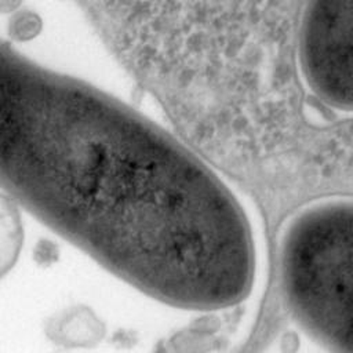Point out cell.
Listing matches in <instances>:
<instances>
[{"label": "cell", "instance_id": "6", "mask_svg": "<svg viewBox=\"0 0 353 353\" xmlns=\"http://www.w3.org/2000/svg\"><path fill=\"white\" fill-rule=\"evenodd\" d=\"M8 26L10 34L15 40H29L40 32L41 23L36 14L29 11H19L12 15Z\"/></svg>", "mask_w": 353, "mask_h": 353}, {"label": "cell", "instance_id": "3", "mask_svg": "<svg viewBox=\"0 0 353 353\" xmlns=\"http://www.w3.org/2000/svg\"><path fill=\"white\" fill-rule=\"evenodd\" d=\"M299 52L313 92L335 108L353 110V0H310Z\"/></svg>", "mask_w": 353, "mask_h": 353}, {"label": "cell", "instance_id": "2", "mask_svg": "<svg viewBox=\"0 0 353 353\" xmlns=\"http://www.w3.org/2000/svg\"><path fill=\"white\" fill-rule=\"evenodd\" d=\"M281 280L296 319L335 353H353V204H321L290 225Z\"/></svg>", "mask_w": 353, "mask_h": 353}, {"label": "cell", "instance_id": "5", "mask_svg": "<svg viewBox=\"0 0 353 353\" xmlns=\"http://www.w3.org/2000/svg\"><path fill=\"white\" fill-rule=\"evenodd\" d=\"M17 201L0 193V280L17 265L25 240L23 222Z\"/></svg>", "mask_w": 353, "mask_h": 353}, {"label": "cell", "instance_id": "7", "mask_svg": "<svg viewBox=\"0 0 353 353\" xmlns=\"http://www.w3.org/2000/svg\"><path fill=\"white\" fill-rule=\"evenodd\" d=\"M22 0H0V12H12L19 8Z\"/></svg>", "mask_w": 353, "mask_h": 353}, {"label": "cell", "instance_id": "4", "mask_svg": "<svg viewBox=\"0 0 353 353\" xmlns=\"http://www.w3.org/2000/svg\"><path fill=\"white\" fill-rule=\"evenodd\" d=\"M46 338L66 350L94 349L108 334L105 320L88 305H69L51 314L43 325Z\"/></svg>", "mask_w": 353, "mask_h": 353}, {"label": "cell", "instance_id": "1", "mask_svg": "<svg viewBox=\"0 0 353 353\" xmlns=\"http://www.w3.org/2000/svg\"><path fill=\"white\" fill-rule=\"evenodd\" d=\"M0 188L148 296L176 288L204 266L232 199L183 141L3 40Z\"/></svg>", "mask_w": 353, "mask_h": 353}]
</instances>
